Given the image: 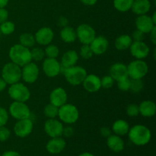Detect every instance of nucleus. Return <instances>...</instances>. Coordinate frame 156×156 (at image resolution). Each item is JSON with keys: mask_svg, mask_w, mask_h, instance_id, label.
<instances>
[{"mask_svg": "<svg viewBox=\"0 0 156 156\" xmlns=\"http://www.w3.org/2000/svg\"><path fill=\"white\" fill-rule=\"evenodd\" d=\"M127 134L131 143L138 146H146L152 139L151 130L143 124L134 125L129 128Z\"/></svg>", "mask_w": 156, "mask_h": 156, "instance_id": "nucleus-1", "label": "nucleus"}, {"mask_svg": "<svg viewBox=\"0 0 156 156\" xmlns=\"http://www.w3.org/2000/svg\"><path fill=\"white\" fill-rule=\"evenodd\" d=\"M9 56L11 62L17 64L20 67H23L32 61L30 49L20 44H15L11 47Z\"/></svg>", "mask_w": 156, "mask_h": 156, "instance_id": "nucleus-2", "label": "nucleus"}, {"mask_svg": "<svg viewBox=\"0 0 156 156\" xmlns=\"http://www.w3.org/2000/svg\"><path fill=\"white\" fill-rule=\"evenodd\" d=\"M66 80L69 84L73 86L82 85L84 79L87 76V71L85 68L79 66H74L62 71Z\"/></svg>", "mask_w": 156, "mask_h": 156, "instance_id": "nucleus-3", "label": "nucleus"}, {"mask_svg": "<svg viewBox=\"0 0 156 156\" xmlns=\"http://www.w3.org/2000/svg\"><path fill=\"white\" fill-rule=\"evenodd\" d=\"M58 117L62 123L73 124L79 120V111L76 106L66 103L59 108Z\"/></svg>", "mask_w": 156, "mask_h": 156, "instance_id": "nucleus-4", "label": "nucleus"}, {"mask_svg": "<svg viewBox=\"0 0 156 156\" xmlns=\"http://www.w3.org/2000/svg\"><path fill=\"white\" fill-rule=\"evenodd\" d=\"M1 77L9 85L19 82L21 79V67L12 62H8L2 69Z\"/></svg>", "mask_w": 156, "mask_h": 156, "instance_id": "nucleus-5", "label": "nucleus"}, {"mask_svg": "<svg viewBox=\"0 0 156 156\" xmlns=\"http://www.w3.org/2000/svg\"><path fill=\"white\" fill-rule=\"evenodd\" d=\"M9 97L15 101L27 102L30 98V91L24 84L21 82L10 85L8 90Z\"/></svg>", "mask_w": 156, "mask_h": 156, "instance_id": "nucleus-6", "label": "nucleus"}, {"mask_svg": "<svg viewBox=\"0 0 156 156\" xmlns=\"http://www.w3.org/2000/svg\"><path fill=\"white\" fill-rule=\"evenodd\" d=\"M127 71L129 79H140L146 76L149 66L143 59H135L127 65Z\"/></svg>", "mask_w": 156, "mask_h": 156, "instance_id": "nucleus-7", "label": "nucleus"}, {"mask_svg": "<svg viewBox=\"0 0 156 156\" xmlns=\"http://www.w3.org/2000/svg\"><path fill=\"white\" fill-rule=\"evenodd\" d=\"M9 114L17 120L30 118V110L26 102L14 101L9 106Z\"/></svg>", "mask_w": 156, "mask_h": 156, "instance_id": "nucleus-8", "label": "nucleus"}, {"mask_svg": "<svg viewBox=\"0 0 156 156\" xmlns=\"http://www.w3.org/2000/svg\"><path fill=\"white\" fill-rule=\"evenodd\" d=\"M77 39L82 44H90L96 37V31L88 24H81L76 30Z\"/></svg>", "mask_w": 156, "mask_h": 156, "instance_id": "nucleus-9", "label": "nucleus"}, {"mask_svg": "<svg viewBox=\"0 0 156 156\" xmlns=\"http://www.w3.org/2000/svg\"><path fill=\"white\" fill-rule=\"evenodd\" d=\"M40 69L35 62H30L21 67V79L27 84H33L39 78Z\"/></svg>", "mask_w": 156, "mask_h": 156, "instance_id": "nucleus-10", "label": "nucleus"}, {"mask_svg": "<svg viewBox=\"0 0 156 156\" xmlns=\"http://www.w3.org/2000/svg\"><path fill=\"white\" fill-rule=\"evenodd\" d=\"M63 127L62 122L56 118L47 119L44 125V131L50 138L62 136Z\"/></svg>", "mask_w": 156, "mask_h": 156, "instance_id": "nucleus-11", "label": "nucleus"}, {"mask_svg": "<svg viewBox=\"0 0 156 156\" xmlns=\"http://www.w3.org/2000/svg\"><path fill=\"white\" fill-rule=\"evenodd\" d=\"M34 123L30 118L18 120L14 126L13 130L15 135L19 138H25L32 133Z\"/></svg>", "mask_w": 156, "mask_h": 156, "instance_id": "nucleus-12", "label": "nucleus"}, {"mask_svg": "<svg viewBox=\"0 0 156 156\" xmlns=\"http://www.w3.org/2000/svg\"><path fill=\"white\" fill-rule=\"evenodd\" d=\"M44 74L49 78H54L61 73L60 62L55 58H46L42 65Z\"/></svg>", "mask_w": 156, "mask_h": 156, "instance_id": "nucleus-13", "label": "nucleus"}, {"mask_svg": "<svg viewBox=\"0 0 156 156\" xmlns=\"http://www.w3.org/2000/svg\"><path fill=\"white\" fill-rule=\"evenodd\" d=\"M130 53L136 59H144L150 53L149 47L144 41H133L129 47Z\"/></svg>", "mask_w": 156, "mask_h": 156, "instance_id": "nucleus-14", "label": "nucleus"}, {"mask_svg": "<svg viewBox=\"0 0 156 156\" xmlns=\"http://www.w3.org/2000/svg\"><path fill=\"white\" fill-rule=\"evenodd\" d=\"M36 43L41 46H47L51 44L54 38V32L50 27H43L38 29L34 34Z\"/></svg>", "mask_w": 156, "mask_h": 156, "instance_id": "nucleus-15", "label": "nucleus"}, {"mask_svg": "<svg viewBox=\"0 0 156 156\" xmlns=\"http://www.w3.org/2000/svg\"><path fill=\"white\" fill-rule=\"evenodd\" d=\"M67 100H68V94H67L66 90L62 87L54 88L50 92V103L58 108L66 104Z\"/></svg>", "mask_w": 156, "mask_h": 156, "instance_id": "nucleus-16", "label": "nucleus"}, {"mask_svg": "<svg viewBox=\"0 0 156 156\" xmlns=\"http://www.w3.org/2000/svg\"><path fill=\"white\" fill-rule=\"evenodd\" d=\"M135 24L136 29L141 30L145 34L150 33L151 30L156 27L155 24L152 21L151 16L147 15H138V17L136 18Z\"/></svg>", "mask_w": 156, "mask_h": 156, "instance_id": "nucleus-17", "label": "nucleus"}, {"mask_svg": "<svg viewBox=\"0 0 156 156\" xmlns=\"http://www.w3.org/2000/svg\"><path fill=\"white\" fill-rule=\"evenodd\" d=\"M89 45L94 55L100 56L106 53L109 47V41L104 36H96Z\"/></svg>", "mask_w": 156, "mask_h": 156, "instance_id": "nucleus-18", "label": "nucleus"}, {"mask_svg": "<svg viewBox=\"0 0 156 156\" xmlns=\"http://www.w3.org/2000/svg\"><path fill=\"white\" fill-rule=\"evenodd\" d=\"M66 143L65 140L62 138V136L59 137H54L51 138L46 145V149L47 152L52 155H56L65 149Z\"/></svg>", "mask_w": 156, "mask_h": 156, "instance_id": "nucleus-19", "label": "nucleus"}, {"mask_svg": "<svg viewBox=\"0 0 156 156\" xmlns=\"http://www.w3.org/2000/svg\"><path fill=\"white\" fill-rule=\"evenodd\" d=\"M82 85L85 90H86L88 92H97L101 88V78L94 74H87L86 77L82 82Z\"/></svg>", "mask_w": 156, "mask_h": 156, "instance_id": "nucleus-20", "label": "nucleus"}, {"mask_svg": "<svg viewBox=\"0 0 156 156\" xmlns=\"http://www.w3.org/2000/svg\"><path fill=\"white\" fill-rule=\"evenodd\" d=\"M110 76L117 82L119 80L128 78L127 66L122 62H116L110 67Z\"/></svg>", "mask_w": 156, "mask_h": 156, "instance_id": "nucleus-21", "label": "nucleus"}, {"mask_svg": "<svg viewBox=\"0 0 156 156\" xmlns=\"http://www.w3.org/2000/svg\"><path fill=\"white\" fill-rule=\"evenodd\" d=\"M79 60V54L74 50H69L66 52L61 59V73L64 69L76 65Z\"/></svg>", "mask_w": 156, "mask_h": 156, "instance_id": "nucleus-22", "label": "nucleus"}, {"mask_svg": "<svg viewBox=\"0 0 156 156\" xmlns=\"http://www.w3.org/2000/svg\"><path fill=\"white\" fill-rule=\"evenodd\" d=\"M108 147L114 152H120L124 149L125 143L121 136L116 134H111L107 138Z\"/></svg>", "mask_w": 156, "mask_h": 156, "instance_id": "nucleus-23", "label": "nucleus"}, {"mask_svg": "<svg viewBox=\"0 0 156 156\" xmlns=\"http://www.w3.org/2000/svg\"><path fill=\"white\" fill-rule=\"evenodd\" d=\"M150 9V0H133L130 9L136 15H146Z\"/></svg>", "mask_w": 156, "mask_h": 156, "instance_id": "nucleus-24", "label": "nucleus"}, {"mask_svg": "<svg viewBox=\"0 0 156 156\" xmlns=\"http://www.w3.org/2000/svg\"><path fill=\"white\" fill-rule=\"evenodd\" d=\"M140 114L144 117H152L156 113V105L150 100L143 101L139 105Z\"/></svg>", "mask_w": 156, "mask_h": 156, "instance_id": "nucleus-25", "label": "nucleus"}, {"mask_svg": "<svg viewBox=\"0 0 156 156\" xmlns=\"http://www.w3.org/2000/svg\"><path fill=\"white\" fill-rule=\"evenodd\" d=\"M129 128L130 127H129V123L126 120L120 119V120H117L113 123L111 130L116 135L122 136L128 133Z\"/></svg>", "mask_w": 156, "mask_h": 156, "instance_id": "nucleus-26", "label": "nucleus"}, {"mask_svg": "<svg viewBox=\"0 0 156 156\" xmlns=\"http://www.w3.org/2000/svg\"><path fill=\"white\" fill-rule=\"evenodd\" d=\"M60 38L63 42L67 44L74 43L77 39L76 29L70 26L62 27V30H60Z\"/></svg>", "mask_w": 156, "mask_h": 156, "instance_id": "nucleus-27", "label": "nucleus"}, {"mask_svg": "<svg viewBox=\"0 0 156 156\" xmlns=\"http://www.w3.org/2000/svg\"><path fill=\"white\" fill-rule=\"evenodd\" d=\"M132 43L133 39L130 35L122 34L116 38L114 46L118 50H126L129 49Z\"/></svg>", "mask_w": 156, "mask_h": 156, "instance_id": "nucleus-28", "label": "nucleus"}, {"mask_svg": "<svg viewBox=\"0 0 156 156\" xmlns=\"http://www.w3.org/2000/svg\"><path fill=\"white\" fill-rule=\"evenodd\" d=\"M35 43L36 41H35L34 35H33L32 34L26 32V33H23L20 35L19 44L24 47L30 49V47H33L34 46Z\"/></svg>", "mask_w": 156, "mask_h": 156, "instance_id": "nucleus-29", "label": "nucleus"}, {"mask_svg": "<svg viewBox=\"0 0 156 156\" xmlns=\"http://www.w3.org/2000/svg\"><path fill=\"white\" fill-rule=\"evenodd\" d=\"M133 0H114V6L120 12H126L130 10Z\"/></svg>", "mask_w": 156, "mask_h": 156, "instance_id": "nucleus-30", "label": "nucleus"}, {"mask_svg": "<svg viewBox=\"0 0 156 156\" xmlns=\"http://www.w3.org/2000/svg\"><path fill=\"white\" fill-rule=\"evenodd\" d=\"M58 113H59V108L52 105L51 103L46 105L44 108V116L48 119L56 118L58 117Z\"/></svg>", "mask_w": 156, "mask_h": 156, "instance_id": "nucleus-31", "label": "nucleus"}, {"mask_svg": "<svg viewBox=\"0 0 156 156\" xmlns=\"http://www.w3.org/2000/svg\"><path fill=\"white\" fill-rule=\"evenodd\" d=\"M15 30V24L11 21H6L0 24V31L4 35H10Z\"/></svg>", "mask_w": 156, "mask_h": 156, "instance_id": "nucleus-32", "label": "nucleus"}, {"mask_svg": "<svg viewBox=\"0 0 156 156\" xmlns=\"http://www.w3.org/2000/svg\"><path fill=\"white\" fill-rule=\"evenodd\" d=\"M44 53H45V56H47V58H55V59H56L59 55V47L55 44H50L46 46Z\"/></svg>", "mask_w": 156, "mask_h": 156, "instance_id": "nucleus-33", "label": "nucleus"}, {"mask_svg": "<svg viewBox=\"0 0 156 156\" xmlns=\"http://www.w3.org/2000/svg\"><path fill=\"white\" fill-rule=\"evenodd\" d=\"M144 88V82L143 79H130V88L129 91L134 94H137L143 91Z\"/></svg>", "mask_w": 156, "mask_h": 156, "instance_id": "nucleus-34", "label": "nucleus"}, {"mask_svg": "<svg viewBox=\"0 0 156 156\" xmlns=\"http://www.w3.org/2000/svg\"><path fill=\"white\" fill-rule=\"evenodd\" d=\"M30 55H31V60L34 62H40L44 59L45 53L44 50L41 47H34L30 50Z\"/></svg>", "mask_w": 156, "mask_h": 156, "instance_id": "nucleus-35", "label": "nucleus"}, {"mask_svg": "<svg viewBox=\"0 0 156 156\" xmlns=\"http://www.w3.org/2000/svg\"><path fill=\"white\" fill-rule=\"evenodd\" d=\"M79 55L82 59L87 60V59H91L94 53H93L89 44H82V47H80V50H79Z\"/></svg>", "mask_w": 156, "mask_h": 156, "instance_id": "nucleus-36", "label": "nucleus"}, {"mask_svg": "<svg viewBox=\"0 0 156 156\" xmlns=\"http://www.w3.org/2000/svg\"><path fill=\"white\" fill-rule=\"evenodd\" d=\"M117 86L121 91H129L130 88V79L125 78L117 82Z\"/></svg>", "mask_w": 156, "mask_h": 156, "instance_id": "nucleus-37", "label": "nucleus"}, {"mask_svg": "<svg viewBox=\"0 0 156 156\" xmlns=\"http://www.w3.org/2000/svg\"><path fill=\"white\" fill-rule=\"evenodd\" d=\"M114 82L112 77H111L110 75H107L102 77V79H101V88H105V89H108V88H112L113 85H114Z\"/></svg>", "mask_w": 156, "mask_h": 156, "instance_id": "nucleus-38", "label": "nucleus"}, {"mask_svg": "<svg viewBox=\"0 0 156 156\" xmlns=\"http://www.w3.org/2000/svg\"><path fill=\"white\" fill-rule=\"evenodd\" d=\"M126 114L129 117H135L140 114V109H139V105L136 104H130L126 108Z\"/></svg>", "mask_w": 156, "mask_h": 156, "instance_id": "nucleus-39", "label": "nucleus"}, {"mask_svg": "<svg viewBox=\"0 0 156 156\" xmlns=\"http://www.w3.org/2000/svg\"><path fill=\"white\" fill-rule=\"evenodd\" d=\"M11 132L5 126H0V142H5L10 138Z\"/></svg>", "mask_w": 156, "mask_h": 156, "instance_id": "nucleus-40", "label": "nucleus"}, {"mask_svg": "<svg viewBox=\"0 0 156 156\" xmlns=\"http://www.w3.org/2000/svg\"><path fill=\"white\" fill-rule=\"evenodd\" d=\"M9 114L5 108L0 107V126H5L9 120Z\"/></svg>", "mask_w": 156, "mask_h": 156, "instance_id": "nucleus-41", "label": "nucleus"}, {"mask_svg": "<svg viewBox=\"0 0 156 156\" xmlns=\"http://www.w3.org/2000/svg\"><path fill=\"white\" fill-rule=\"evenodd\" d=\"M133 41H143L145 38V34L142 32L141 30L136 29L131 35Z\"/></svg>", "mask_w": 156, "mask_h": 156, "instance_id": "nucleus-42", "label": "nucleus"}, {"mask_svg": "<svg viewBox=\"0 0 156 156\" xmlns=\"http://www.w3.org/2000/svg\"><path fill=\"white\" fill-rule=\"evenodd\" d=\"M9 18V12L5 8H0V24L5 22Z\"/></svg>", "mask_w": 156, "mask_h": 156, "instance_id": "nucleus-43", "label": "nucleus"}, {"mask_svg": "<svg viewBox=\"0 0 156 156\" xmlns=\"http://www.w3.org/2000/svg\"><path fill=\"white\" fill-rule=\"evenodd\" d=\"M73 134H74V129H73V126H66V127H63L62 136L69 138V137L73 136Z\"/></svg>", "mask_w": 156, "mask_h": 156, "instance_id": "nucleus-44", "label": "nucleus"}, {"mask_svg": "<svg viewBox=\"0 0 156 156\" xmlns=\"http://www.w3.org/2000/svg\"><path fill=\"white\" fill-rule=\"evenodd\" d=\"M111 133H112V130L107 126H103L102 128H101L100 134L105 138H108L111 135Z\"/></svg>", "mask_w": 156, "mask_h": 156, "instance_id": "nucleus-45", "label": "nucleus"}, {"mask_svg": "<svg viewBox=\"0 0 156 156\" xmlns=\"http://www.w3.org/2000/svg\"><path fill=\"white\" fill-rule=\"evenodd\" d=\"M69 24V20L67 19V18L63 16H61L60 18H59L57 21V25L61 27H64L66 26H68Z\"/></svg>", "mask_w": 156, "mask_h": 156, "instance_id": "nucleus-46", "label": "nucleus"}, {"mask_svg": "<svg viewBox=\"0 0 156 156\" xmlns=\"http://www.w3.org/2000/svg\"><path fill=\"white\" fill-rule=\"evenodd\" d=\"M150 40L152 42V44L154 45L156 44V27H154L152 30H151L150 33Z\"/></svg>", "mask_w": 156, "mask_h": 156, "instance_id": "nucleus-47", "label": "nucleus"}, {"mask_svg": "<svg viewBox=\"0 0 156 156\" xmlns=\"http://www.w3.org/2000/svg\"><path fill=\"white\" fill-rule=\"evenodd\" d=\"M0 156H21L20 155L19 153H18V152H16V151H6V152H5L4 153L2 154Z\"/></svg>", "mask_w": 156, "mask_h": 156, "instance_id": "nucleus-48", "label": "nucleus"}, {"mask_svg": "<svg viewBox=\"0 0 156 156\" xmlns=\"http://www.w3.org/2000/svg\"><path fill=\"white\" fill-rule=\"evenodd\" d=\"M80 1L82 2V4H84L85 5L91 6V5H95L98 0H80Z\"/></svg>", "mask_w": 156, "mask_h": 156, "instance_id": "nucleus-49", "label": "nucleus"}, {"mask_svg": "<svg viewBox=\"0 0 156 156\" xmlns=\"http://www.w3.org/2000/svg\"><path fill=\"white\" fill-rule=\"evenodd\" d=\"M6 87H7V83H6L5 81L2 78L0 77V92L4 91L6 88Z\"/></svg>", "mask_w": 156, "mask_h": 156, "instance_id": "nucleus-50", "label": "nucleus"}, {"mask_svg": "<svg viewBox=\"0 0 156 156\" xmlns=\"http://www.w3.org/2000/svg\"><path fill=\"white\" fill-rule=\"evenodd\" d=\"M9 0H0V8H5L9 3Z\"/></svg>", "mask_w": 156, "mask_h": 156, "instance_id": "nucleus-51", "label": "nucleus"}, {"mask_svg": "<svg viewBox=\"0 0 156 156\" xmlns=\"http://www.w3.org/2000/svg\"><path fill=\"white\" fill-rule=\"evenodd\" d=\"M79 156H94L93 154L90 153V152H83V153H81Z\"/></svg>", "mask_w": 156, "mask_h": 156, "instance_id": "nucleus-52", "label": "nucleus"}, {"mask_svg": "<svg viewBox=\"0 0 156 156\" xmlns=\"http://www.w3.org/2000/svg\"><path fill=\"white\" fill-rule=\"evenodd\" d=\"M151 18H152V21H153V22L156 24V13H155V12H154L153 15H152V16L151 17Z\"/></svg>", "mask_w": 156, "mask_h": 156, "instance_id": "nucleus-53", "label": "nucleus"}, {"mask_svg": "<svg viewBox=\"0 0 156 156\" xmlns=\"http://www.w3.org/2000/svg\"></svg>", "mask_w": 156, "mask_h": 156, "instance_id": "nucleus-54", "label": "nucleus"}]
</instances>
